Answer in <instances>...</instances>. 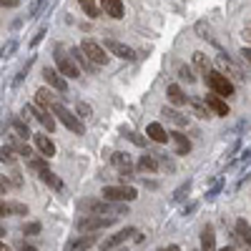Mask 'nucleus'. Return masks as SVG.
I'll return each mask as SVG.
<instances>
[{
  "mask_svg": "<svg viewBox=\"0 0 251 251\" xmlns=\"http://www.w3.org/2000/svg\"><path fill=\"white\" fill-rule=\"evenodd\" d=\"M111 161H113V166L118 169V174H121V178H123V181L133 176V174H131L133 163H131V156H128V153H123V151H116V153L111 156Z\"/></svg>",
  "mask_w": 251,
  "mask_h": 251,
  "instance_id": "10",
  "label": "nucleus"
},
{
  "mask_svg": "<svg viewBox=\"0 0 251 251\" xmlns=\"http://www.w3.org/2000/svg\"><path fill=\"white\" fill-rule=\"evenodd\" d=\"M0 216H8V214H5V203H3V201H0Z\"/></svg>",
  "mask_w": 251,
  "mask_h": 251,
  "instance_id": "46",
  "label": "nucleus"
},
{
  "mask_svg": "<svg viewBox=\"0 0 251 251\" xmlns=\"http://www.w3.org/2000/svg\"><path fill=\"white\" fill-rule=\"evenodd\" d=\"M68 55L73 58V63H75L78 68H86L88 73H96V66H93V63L86 58V53H83L80 48H71V50H68Z\"/></svg>",
  "mask_w": 251,
  "mask_h": 251,
  "instance_id": "20",
  "label": "nucleus"
},
{
  "mask_svg": "<svg viewBox=\"0 0 251 251\" xmlns=\"http://www.w3.org/2000/svg\"><path fill=\"white\" fill-rule=\"evenodd\" d=\"M5 214H20V216H28V206H23V203H5Z\"/></svg>",
  "mask_w": 251,
  "mask_h": 251,
  "instance_id": "34",
  "label": "nucleus"
},
{
  "mask_svg": "<svg viewBox=\"0 0 251 251\" xmlns=\"http://www.w3.org/2000/svg\"><path fill=\"white\" fill-rule=\"evenodd\" d=\"M116 224V216H96V214H86L83 219H78L75 228L80 234H93V231H100V228H108Z\"/></svg>",
  "mask_w": 251,
  "mask_h": 251,
  "instance_id": "4",
  "label": "nucleus"
},
{
  "mask_svg": "<svg viewBox=\"0 0 251 251\" xmlns=\"http://www.w3.org/2000/svg\"><path fill=\"white\" fill-rule=\"evenodd\" d=\"M78 3H80L83 10H86L88 18H100V10H98V5L93 3V0H78Z\"/></svg>",
  "mask_w": 251,
  "mask_h": 251,
  "instance_id": "30",
  "label": "nucleus"
},
{
  "mask_svg": "<svg viewBox=\"0 0 251 251\" xmlns=\"http://www.w3.org/2000/svg\"><path fill=\"white\" fill-rule=\"evenodd\" d=\"M236 234H239V239L246 244V249H249V241H251V226H249V221L246 219H239L236 221Z\"/></svg>",
  "mask_w": 251,
  "mask_h": 251,
  "instance_id": "28",
  "label": "nucleus"
},
{
  "mask_svg": "<svg viewBox=\"0 0 251 251\" xmlns=\"http://www.w3.org/2000/svg\"><path fill=\"white\" fill-rule=\"evenodd\" d=\"M206 86L211 88V93H216V96H221V98H231V96L236 93L234 83L228 80L224 73H219V71H208V73H206Z\"/></svg>",
  "mask_w": 251,
  "mask_h": 251,
  "instance_id": "3",
  "label": "nucleus"
},
{
  "mask_svg": "<svg viewBox=\"0 0 251 251\" xmlns=\"http://www.w3.org/2000/svg\"><path fill=\"white\" fill-rule=\"evenodd\" d=\"M203 103H206V108L211 111V113H216V116H228V103H226V98H221V96H216V93H208V96L203 98Z\"/></svg>",
  "mask_w": 251,
  "mask_h": 251,
  "instance_id": "12",
  "label": "nucleus"
},
{
  "mask_svg": "<svg viewBox=\"0 0 251 251\" xmlns=\"http://www.w3.org/2000/svg\"><path fill=\"white\" fill-rule=\"evenodd\" d=\"M98 241H96V236H91V234H86V236H75V239H71L68 244H66V251H88V249H93Z\"/></svg>",
  "mask_w": 251,
  "mask_h": 251,
  "instance_id": "14",
  "label": "nucleus"
},
{
  "mask_svg": "<svg viewBox=\"0 0 251 251\" xmlns=\"http://www.w3.org/2000/svg\"><path fill=\"white\" fill-rule=\"evenodd\" d=\"M0 161L3 163H15V151L10 146H0Z\"/></svg>",
  "mask_w": 251,
  "mask_h": 251,
  "instance_id": "33",
  "label": "nucleus"
},
{
  "mask_svg": "<svg viewBox=\"0 0 251 251\" xmlns=\"http://www.w3.org/2000/svg\"><path fill=\"white\" fill-rule=\"evenodd\" d=\"M10 128H13V133L18 136V138H28L30 136V131H28V123H23L20 118H10Z\"/></svg>",
  "mask_w": 251,
  "mask_h": 251,
  "instance_id": "29",
  "label": "nucleus"
},
{
  "mask_svg": "<svg viewBox=\"0 0 251 251\" xmlns=\"http://www.w3.org/2000/svg\"><path fill=\"white\" fill-rule=\"evenodd\" d=\"M18 50V40L15 38H10L8 40V43L3 46V48H0V58H13V53Z\"/></svg>",
  "mask_w": 251,
  "mask_h": 251,
  "instance_id": "31",
  "label": "nucleus"
},
{
  "mask_svg": "<svg viewBox=\"0 0 251 251\" xmlns=\"http://www.w3.org/2000/svg\"><path fill=\"white\" fill-rule=\"evenodd\" d=\"M128 138H131L133 143H138V146H146V141H143L141 136H136V133H128Z\"/></svg>",
  "mask_w": 251,
  "mask_h": 251,
  "instance_id": "43",
  "label": "nucleus"
},
{
  "mask_svg": "<svg viewBox=\"0 0 251 251\" xmlns=\"http://www.w3.org/2000/svg\"><path fill=\"white\" fill-rule=\"evenodd\" d=\"M131 236H136V228L133 226H128V228H123V231H118V234H113V236H108V239H103L98 246L103 249V251H108V249H116V246H121V244H126Z\"/></svg>",
  "mask_w": 251,
  "mask_h": 251,
  "instance_id": "8",
  "label": "nucleus"
},
{
  "mask_svg": "<svg viewBox=\"0 0 251 251\" xmlns=\"http://www.w3.org/2000/svg\"><path fill=\"white\" fill-rule=\"evenodd\" d=\"M75 111H78V118H88V116L93 113V108L88 106V103H83V100L78 103V108H75Z\"/></svg>",
  "mask_w": 251,
  "mask_h": 251,
  "instance_id": "36",
  "label": "nucleus"
},
{
  "mask_svg": "<svg viewBox=\"0 0 251 251\" xmlns=\"http://www.w3.org/2000/svg\"><path fill=\"white\" fill-rule=\"evenodd\" d=\"M38 178L43 181V183H48V186L53 188V191H63V188H66V183H63V181H60V178H58V176H55L50 169H48V166L38 171Z\"/></svg>",
  "mask_w": 251,
  "mask_h": 251,
  "instance_id": "18",
  "label": "nucleus"
},
{
  "mask_svg": "<svg viewBox=\"0 0 251 251\" xmlns=\"http://www.w3.org/2000/svg\"><path fill=\"white\" fill-rule=\"evenodd\" d=\"M103 199L106 201H123V203H131L138 199V191L133 186H106L103 188Z\"/></svg>",
  "mask_w": 251,
  "mask_h": 251,
  "instance_id": "6",
  "label": "nucleus"
},
{
  "mask_svg": "<svg viewBox=\"0 0 251 251\" xmlns=\"http://www.w3.org/2000/svg\"><path fill=\"white\" fill-rule=\"evenodd\" d=\"M146 136H149L153 143H166V141H169V131H166L161 123H156V121L146 126Z\"/></svg>",
  "mask_w": 251,
  "mask_h": 251,
  "instance_id": "17",
  "label": "nucleus"
},
{
  "mask_svg": "<svg viewBox=\"0 0 251 251\" xmlns=\"http://www.w3.org/2000/svg\"><path fill=\"white\" fill-rule=\"evenodd\" d=\"M0 251H10V249H8V246H5L3 241H0Z\"/></svg>",
  "mask_w": 251,
  "mask_h": 251,
  "instance_id": "47",
  "label": "nucleus"
},
{
  "mask_svg": "<svg viewBox=\"0 0 251 251\" xmlns=\"http://www.w3.org/2000/svg\"><path fill=\"white\" fill-rule=\"evenodd\" d=\"M188 188H191V181H186V183L178 188V191L174 194V201H181V199H183V194H188Z\"/></svg>",
  "mask_w": 251,
  "mask_h": 251,
  "instance_id": "37",
  "label": "nucleus"
},
{
  "mask_svg": "<svg viewBox=\"0 0 251 251\" xmlns=\"http://www.w3.org/2000/svg\"><path fill=\"white\" fill-rule=\"evenodd\" d=\"M20 251H38V249L30 246V244H20Z\"/></svg>",
  "mask_w": 251,
  "mask_h": 251,
  "instance_id": "45",
  "label": "nucleus"
},
{
  "mask_svg": "<svg viewBox=\"0 0 251 251\" xmlns=\"http://www.w3.org/2000/svg\"><path fill=\"white\" fill-rule=\"evenodd\" d=\"M53 58H55V71H58L63 78H80V68L73 63V58L63 50V46H55Z\"/></svg>",
  "mask_w": 251,
  "mask_h": 251,
  "instance_id": "5",
  "label": "nucleus"
},
{
  "mask_svg": "<svg viewBox=\"0 0 251 251\" xmlns=\"http://www.w3.org/2000/svg\"><path fill=\"white\" fill-rule=\"evenodd\" d=\"M106 50H108L111 55L121 58V60H133V58H136L133 48H128L126 43H121V40H113V38H108V40H106Z\"/></svg>",
  "mask_w": 251,
  "mask_h": 251,
  "instance_id": "9",
  "label": "nucleus"
},
{
  "mask_svg": "<svg viewBox=\"0 0 251 251\" xmlns=\"http://www.w3.org/2000/svg\"><path fill=\"white\" fill-rule=\"evenodd\" d=\"M13 138V146H10V149L18 153V156H25V158H30L33 156V151H30V146L23 141V138H18V136H10Z\"/></svg>",
  "mask_w": 251,
  "mask_h": 251,
  "instance_id": "27",
  "label": "nucleus"
},
{
  "mask_svg": "<svg viewBox=\"0 0 251 251\" xmlns=\"http://www.w3.org/2000/svg\"><path fill=\"white\" fill-rule=\"evenodd\" d=\"M43 35H46V28H40V30L33 35V40H30V48H35V46L40 43V40H43Z\"/></svg>",
  "mask_w": 251,
  "mask_h": 251,
  "instance_id": "39",
  "label": "nucleus"
},
{
  "mask_svg": "<svg viewBox=\"0 0 251 251\" xmlns=\"http://www.w3.org/2000/svg\"><path fill=\"white\" fill-rule=\"evenodd\" d=\"M33 141H35V149L43 153L46 158H50V156H55V143L48 138V136H43V133H35L33 136Z\"/></svg>",
  "mask_w": 251,
  "mask_h": 251,
  "instance_id": "16",
  "label": "nucleus"
},
{
  "mask_svg": "<svg viewBox=\"0 0 251 251\" xmlns=\"http://www.w3.org/2000/svg\"><path fill=\"white\" fill-rule=\"evenodd\" d=\"M138 169H141V171H149V174H156V171H158L156 153H143V156L138 158Z\"/></svg>",
  "mask_w": 251,
  "mask_h": 251,
  "instance_id": "23",
  "label": "nucleus"
},
{
  "mask_svg": "<svg viewBox=\"0 0 251 251\" xmlns=\"http://www.w3.org/2000/svg\"><path fill=\"white\" fill-rule=\"evenodd\" d=\"M166 93H169V100L174 103V106H186V96H183V91L176 86V83H171V86H169V91H166Z\"/></svg>",
  "mask_w": 251,
  "mask_h": 251,
  "instance_id": "26",
  "label": "nucleus"
},
{
  "mask_svg": "<svg viewBox=\"0 0 251 251\" xmlns=\"http://www.w3.org/2000/svg\"><path fill=\"white\" fill-rule=\"evenodd\" d=\"M178 75L186 80V83H194L196 80V75H194V71L191 68H188V66H181V71H178Z\"/></svg>",
  "mask_w": 251,
  "mask_h": 251,
  "instance_id": "35",
  "label": "nucleus"
},
{
  "mask_svg": "<svg viewBox=\"0 0 251 251\" xmlns=\"http://www.w3.org/2000/svg\"><path fill=\"white\" fill-rule=\"evenodd\" d=\"M216 251H234L231 246H224V249H216Z\"/></svg>",
  "mask_w": 251,
  "mask_h": 251,
  "instance_id": "48",
  "label": "nucleus"
},
{
  "mask_svg": "<svg viewBox=\"0 0 251 251\" xmlns=\"http://www.w3.org/2000/svg\"><path fill=\"white\" fill-rule=\"evenodd\" d=\"M201 251H216V231L211 224H206L201 231Z\"/></svg>",
  "mask_w": 251,
  "mask_h": 251,
  "instance_id": "19",
  "label": "nucleus"
},
{
  "mask_svg": "<svg viewBox=\"0 0 251 251\" xmlns=\"http://www.w3.org/2000/svg\"><path fill=\"white\" fill-rule=\"evenodd\" d=\"M48 108H50V113H53V116H58V121H60L63 126H66L68 131H73V133H83V131H86V126H83V121H80L78 116H73V113H71L66 106H63L60 100H53Z\"/></svg>",
  "mask_w": 251,
  "mask_h": 251,
  "instance_id": "2",
  "label": "nucleus"
},
{
  "mask_svg": "<svg viewBox=\"0 0 251 251\" xmlns=\"http://www.w3.org/2000/svg\"><path fill=\"white\" fill-rule=\"evenodd\" d=\"M80 50L86 53V58L93 63V66H106L108 58H111V55L106 53V48L98 46L96 40H83V43H80Z\"/></svg>",
  "mask_w": 251,
  "mask_h": 251,
  "instance_id": "7",
  "label": "nucleus"
},
{
  "mask_svg": "<svg viewBox=\"0 0 251 251\" xmlns=\"http://www.w3.org/2000/svg\"><path fill=\"white\" fill-rule=\"evenodd\" d=\"M53 100H55V93H53L50 88L43 86V88H38V91H35V103H38L40 108H48Z\"/></svg>",
  "mask_w": 251,
  "mask_h": 251,
  "instance_id": "24",
  "label": "nucleus"
},
{
  "mask_svg": "<svg viewBox=\"0 0 251 251\" xmlns=\"http://www.w3.org/2000/svg\"><path fill=\"white\" fill-rule=\"evenodd\" d=\"M194 66H196V71H199L201 75H206L208 71H211V60L206 58V53L196 50V53H194Z\"/></svg>",
  "mask_w": 251,
  "mask_h": 251,
  "instance_id": "25",
  "label": "nucleus"
},
{
  "mask_svg": "<svg viewBox=\"0 0 251 251\" xmlns=\"http://www.w3.org/2000/svg\"><path fill=\"white\" fill-rule=\"evenodd\" d=\"M191 108H194V116H199V118H211V113H208V108H206V103L191 100Z\"/></svg>",
  "mask_w": 251,
  "mask_h": 251,
  "instance_id": "32",
  "label": "nucleus"
},
{
  "mask_svg": "<svg viewBox=\"0 0 251 251\" xmlns=\"http://www.w3.org/2000/svg\"><path fill=\"white\" fill-rule=\"evenodd\" d=\"M10 186H13V183H10L8 176H0V194H8V191H10Z\"/></svg>",
  "mask_w": 251,
  "mask_h": 251,
  "instance_id": "38",
  "label": "nucleus"
},
{
  "mask_svg": "<svg viewBox=\"0 0 251 251\" xmlns=\"http://www.w3.org/2000/svg\"><path fill=\"white\" fill-rule=\"evenodd\" d=\"M43 78H46V83H48L53 91H58V93H66V91H68L66 78H63L55 68H43Z\"/></svg>",
  "mask_w": 251,
  "mask_h": 251,
  "instance_id": "11",
  "label": "nucleus"
},
{
  "mask_svg": "<svg viewBox=\"0 0 251 251\" xmlns=\"http://www.w3.org/2000/svg\"><path fill=\"white\" fill-rule=\"evenodd\" d=\"M0 236H5V226H0Z\"/></svg>",
  "mask_w": 251,
  "mask_h": 251,
  "instance_id": "49",
  "label": "nucleus"
},
{
  "mask_svg": "<svg viewBox=\"0 0 251 251\" xmlns=\"http://www.w3.org/2000/svg\"><path fill=\"white\" fill-rule=\"evenodd\" d=\"M169 138H174L176 141V153L178 156H186L188 151H191V141H188L181 131H174V133H169Z\"/></svg>",
  "mask_w": 251,
  "mask_h": 251,
  "instance_id": "22",
  "label": "nucleus"
},
{
  "mask_svg": "<svg viewBox=\"0 0 251 251\" xmlns=\"http://www.w3.org/2000/svg\"><path fill=\"white\" fill-rule=\"evenodd\" d=\"M0 5H5V8H18L20 0H0Z\"/></svg>",
  "mask_w": 251,
  "mask_h": 251,
  "instance_id": "42",
  "label": "nucleus"
},
{
  "mask_svg": "<svg viewBox=\"0 0 251 251\" xmlns=\"http://www.w3.org/2000/svg\"><path fill=\"white\" fill-rule=\"evenodd\" d=\"M80 208L86 214H96V216H126L128 214V203L123 201H106V199H88L83 201Z\"/></svg>",
  "mask_w": 251,
  "mask_h": 251,
  "instance_id": "1",
  "label": "nucleus"
},
{
  "mask_svg": "<svg viewBox=\"0 0 251 251\" xmlns=\"http://www.w3.org/2000/svg\"><path fill=\"white\" fill-rule=\"evenodd\" d=\"M100 8H103V13H106L108 18H113V20H121L123 18V0H100Z\"/></svg>",
  "mask_w": 251,
  "mask_h": 251,
  "instance_id": "15",
  "label": "nucleus"
},
{
  "mask_svg": "<svg viewBox=\"0 0 251 251\" xmlns=\"http://www.w3.org/2000/svg\"><path fill=\"white\" fill-rule=\"evenodd\" d=\"M23 231H25V234H38V231H40V224H28Z\"/></svg>",
  "mask_w": 251,
  "mask_h": 251,
  "instance_id": "40",
  "label": "nucleus"
},
{
  "mask_svg": "<svg viewBox=\"0 0 251 251\" xmlns=\"http://www.w3.org/2000/svg\"><path fill=\"white\" fill-rule=\"evenodd\" d=\"M25 111H28V113H33L38 123H43V126H46V131H53V128H55V121H53V116H50V111H48V108H40V106H25Z\"/></svg>",
  "mask_w": 251,
  "mask_h": 251,
  "instance_id": "13",
  "label": "nucleus"
},
{
  "mask_svg": "<svg viewBox=\"0 0 251 251\" xmlns=\"http://www.w3.org/2000/svg\"><path fill=\"white\" fill-rule=\"evenodd\" d=\"M158 251H166V249H158Z\"/></svg>",
  "mask_w": 251,
  "mask_h": 251,
  "instance_id": "50",
  "label": "nucleus"
},
{
  "mask_svg": "<svg viewBox=\"0 0 251 251\" xmlns=\"http://www.w3.org/2000/svg\"><path fill=\"white\" fill-rule=\"evenodd\" d=\"M241 55H244V60H246V63L251 60V50H249V46H246V48H241Z\"/></svg>",
  "mask_w": 251,
  "mask_h": 251,
  "instance_id": "44",
  "label": "nucleus"
},
{
  "mask_svg": "<svg viewBox=\"0 0 251 251\" xmlns=\"http://www.w3.org/2000/svg\"><path fill=\"white\" fill-rule=\"evenodd\" d=\"M161 116L169 121V123H174V126H178V128H183V126H188V116H183V113H178V111H174V108H161Z\"/></svg>",
  "mask_w": 251,
  "mask_h": 251,
  "instance_id": "21",
  "label": "nucleus"
},
{
  "mask_svg": "<svg viewBox=\"0 0 251 251\" xmlns=\"http://www.w3.org/2000/svg\"><path fill=\"white\" fill-rule=\"evenodd\" d=\"M196 208H199V203H188V206L183 208V216H191V214L196 211Z\"/></svg>",
  "mask_w": 251,
  "mask_h": 251,
  "instance_id": "41",
  "label": "nucleus"
}]
</instances>
